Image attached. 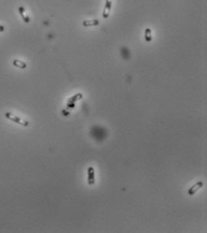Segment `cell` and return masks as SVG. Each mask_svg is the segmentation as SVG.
Masks as SVG:
<instances>
[{
    "label": "cell",
    "mask_w": 207,
    "mask_h": 233,
    "mask_svg": "<svg viewBox=\"0 0 207 233\" xmlns=\"http://www.w3.org/2000/svg\"><path fill=\"white\" fill-rule=\"evenodd\" d=\"M5 116H6V118L9 119L10 121H15V122H16V124H20L22 126H25L26 127V126L29 125V122L27 121L23 120V119H22V118H20L18 116H16V115H14L13 114H11V113H6Z\"/></svg>",
    "instance_id": "obj_1"
},
{
    "label": "cell",
    "mask_w": 207,
    "mask_h": 233,
    "mask_svg": "<svg viewBox=\"0 0 207 233\" xmlns=\"http://www.w3.org/2000/svg\"><path fill=\"white\" fill-rule=\"evenodd\" d=\"M112 4H113V0H105V9L103 12V17L104 18H108L109 14H110V12H111Z\"/></svg>",
    "instance_id": "obj_2"
},
{
    "label": "cell",
    "mask_w": 207,
    "mask_h": 233,
    "mask_svg": "<svg viewBox=\"0 0 207 233\" xmlns=\"http://www.w3.org/2000/svg\"><path fill=\"white\" fill-rule=\"evenodd\" d=\"M88 185L93 186L95 183V169L93 167H89L88 168Z\"/></svg>",
    "instance_id": "obj_3"
},
{
    "label": "cell",
    "mask_w": 207,
    "mask_h": 233,
    "mask_svg": "<svg viewBox=\"0 0 207 233\" xmlns=\"http://www.w3.org/2000/svg\"><path fill=\"white\" fill-rule=\"evenodd\" d=\"M203 186V183L202 181H199L197 183H196L193 186H191L189 189H188V194L189 195H193L194 193H196L200 188H202V186Z\"/></svg>",
    "instance_id": "obj_4"
},
{
    "label": "cell",
    "mask_w": 207,
    "mask_h": 233,
    "mask_svg": "<svg viewBox=\"0 0 207 233\" xmlns=\"http://www.w3.org/2000/svg\"><path fill=\"white\" fill-rule=\"evenodd\" d=\"M99 20H96V19H94V20H86L82 23L83 26L84 27H90V26H97L99 25Z\"/></svg>",
    "instance_id": "obj_5"
},
{
    "label": "cell",
    "mask_w": 207,
    "mask_h": 233,
    "mask_svg": "<svg viewBox=\"0 0 207 233\" xmlns=\"http://www.w3.org/2000/svg\"><path fill=\"white\" fill-rule=\"evenodd\" d=\"M18 11H19V14L21 15V16H22V18H23V22H24V23H30V17L25 14V8H24L23 6H19Z\"/></svg>",
    "instance_id": "obj_6"
},
{
    "label": "cell",
    "mask_w": 207,
    "mask_h": 233,
    "mask_svg": "<svg viewBox=\"0 0 207 233\" xmlns=\"http://www.w3.org/2000/svg\"><path fill=\"white\" fill-rule=\"evenodd\" d=\"M13 65L15 66V67H17V68H26V67H27V64L26 63H24L23 61H22V60H20V59H14V61H13Z\"/></svg>",
    "instance_id": "obj_7"
},
{
    "label": "cell",
    "mask_w": 207,
    "mask_h": 233,
    "mask_svg": "<svg viewBox=\"0 0 207 233\" xmlns=\"http://www.w3.org/2000/svg\"><path fill=\"white\" fill-rule=\"evenodd\" d=\"M144 37L145 41L147 42H150L152 40V35H151V30L150 28H146L144 32Z\"/></svg>",
    "instance_id": "obj_8"
},
{
    "label": "cell",
    "mask_w": 207,
    "mask_h": 233,
    "mask_svg": "<svg viewBox=\"0 0 207 233\" xmlns=\"http://www.w3.org/2000/svg\"><path fill=\"white\" fill-rule=\"evenodd\" d=\"M82 98V94L81 93H78L77 95H75L74 96H72L70 99L69 100V103H72V104H75V102H77L78 100L81 99Z\"/></svg>",
    "instance_id": "obj_9"
},
{
    "label": "cell",
    "mask_w": 207,
    "mask_h": 233,
    "mask_svg": "<svg viewBox=\"0 0 207 233\" xmlns=\"http://www.w3.org/2000/svg\"><path fill=\"white\" fill-rule=\"evenodd\" d=\"M4 31H5V27L3 25H0V32H2Z\"/></svg>",
    "instance_id": "obj_10"
}]
</instances>
